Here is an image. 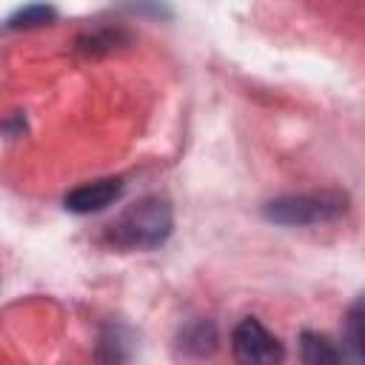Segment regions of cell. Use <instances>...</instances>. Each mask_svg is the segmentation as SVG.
Wrapping results in <instances>:
<instances>
[{"instance_id": "1", "label": "cell", "mask_w": 365, "mask_h": 365, "mask_svg": "<svg viewBox=\"0 0 365 365\" xmlns=\"http://www.w3.org/2000/svg\"><path fill=\"white\" fill-rule=\"evenodd\" d=\"M171 228L174 214L168 200L148 194L131 202L120 217L106 225V240L123 251H151L171 237Z\"/></svg>"}, {"instance_id": "3", "label": "cell", "mask_w": 365, "mask_h": 365, "mask_svg": "<svg viewBox=\"0 0 365 365\" xmlns=\"http://www.w3.org/2000/svg\"><path fill=\"white\" fill-rule=\"evenodd\" d=\"M231 354L237 365H282L285 345L257 317H245L231 334Z\"/></svg>"}, {"instance_id": "6", "label": "cell", "mask_w": 365, "mask_h": 365, "mask_svg": "<svg viewBox=\"0 0 365 365\" xmlns=\"http://www.w3.org/2000/svg\"><path fill=\"white\" fill-rule=\"evenodd\" d=\"M182 348L191 351V354H197V356L211 354L217 348V331H214V325L211 322H202V319L194 322V325H188L182 331Z\"/></svg>"}, {"instance_id": "5", "label": "cell", "mask_w": 365, "mask_h": 365, "mask_svg": "<svg viewBox=\"0 0 365 365\" xmlns=\"http://www.w3.org/2000/svg\"><path fill=\"white\" fill-rule=\"evenodd\" d=\"M299 351L305 365H345V354L331 342V336L317 331L299 334Z\"/></svg>"}, {"instance_id": "7", "label": "cell", "mask_w": 365, "mask_h": 365, "mask_svg": "<svg viewBox=\"0 0 365 365\" xmlns=\"http://www.w3.org/2000/svg\"><path fill=\"white\" fill-rule=\"evenodd\" d=\"M54 17H57V9H54V6H40V3H34V6H26V9L14 11L6 23H9V29H37V26L51 23Z\"/></svg>"}, {"instance_id": "4", "label": "cell", "mask_w": 365, "mask_h": 365, "mask_svg": "<svg viewBox=\"0 0 365 365\" xmlns=\"http://www.w3.org/2000/svg\"><path fill=\"white\" fill-rule=\"evenodd\" d=\"M120 194H123V180L120 177H106V180L77 185L74 191L66 194L63 205L71 214H94V211L108 208Z\"/></svg>"}, {"instance_id": "8", "label": "cell", "mask_w": 365, "mask_h": 365, "mask_svg": "<svg viewBox=\"0 0 365 365\" xmlns=\"http://www.w3.org/2000/svg\"><path fill=\"white\" fill-rule=\"evenodd\" d=\"M359 311L362 305L356 302L351 311H348V331H345V339H348V348L354 354L351 365H362V334H359Z\"/></svg>"}, {"instance_id": "2", "label": "cell", "mask_w": 365, "mask_h": 365, "mask_svg": "<svg viewBox=\"0 0 365 365\" xmlns=\"http://www.w3.org/2000/svg\"><path fill=\"white\" fill-rule=\"evenodd\" d=\"M345 211H348V194L308 191V194H288L265 202L262 217L277 225H317V222H331Z\"/></svg>"}]
</instances>
